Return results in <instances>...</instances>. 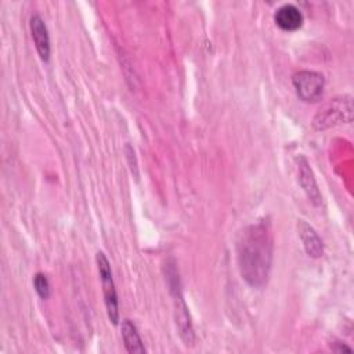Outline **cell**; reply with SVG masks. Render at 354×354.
<instances>
[{
	"instance_id": "4",
	"label": "cell",
	"mask_w": 354,
	"mask_h": 354,
	"mask_svg": "<svg viewBox=\"0 0 354 354\" xmlns=\"http://www.w3.org/2000/svg\"><path fill=\"white\" fill-rule=\"evenodd\" d=\"M95 261L101 278V285H102V293H104V301L106 307V314L109 321L116 325L119 322V303H118V295L112 278V271H111V264L106 259V256L102 252H98L95 254Z\"/></svg>"
},
{
	"instance_id": "10",
	"label": "cell",
	"mask_w": 354,
	"mask_h": 354,
	"mask_svg": "<svg viewBox=\"0 0 354 354\" xmlns=\"http://www.w3.org/2000/svg\"><path fill=\"white\" fill-rule=\"evenodd\" d=\"M120 332H122V339H123L127 353H130V354H144L145 353L142 339H141L136 325L130 319L126 318L122 321Z\"/></svg>"
},
{
	"instance_id": "2",
	"label": "cell",
	"mask_w": 354,
	"mask_h": 354,
	"mask_svg": "<svg viewBox=\"0 0 354 354\" xmlns=\"http://www.w3.org/2000/svg\"><path fill=\"white\" fill-rule=\"evenodd\" d=\"M353 120V100L350 95L336 97L326 102L313 119V126L317 130H326L329 127L350 123Z\"/></svg>"
},
{
	"instance_id": "9",
	"label": "cell",
	"mask_w": 354,
	"mask_h": 354,
	"mask_svg": "<svg viewBox=\"0 0 354 354\" xmlns=\"http://www.w3.org/2000/svg\"><path fill=\"white\" fill-rule=\"evenodd\" d=\"M297 232L303 242V248L310 257H321L324 254V242L315 230L304 220L297 221Z\"/></svg>"
},
{
	"instance_id": "6",
	"label": "cell",
	"mask_w": 354,
	"mask_h": 354,
	"mask_svg": "<svg viewBox=\"0 0 354 354\" xmlns=\"http://www.w3.org/2000/svg\"><path fill=\"white\" fill-rule=\"evenodd\" d=\"M29 28H30V35L40 59L47 62L50 59L51 48H50L48 30L43 18L39 14H33L29 19Z\"/></svg>"
},
{
	"instance_id": "1",
	"label": "cell",
	"mask_w": 354,
	"mask_h": 354,
	"mask_svg": "<svg viewBox=\"0 0 354 354\" xmlns=\"http://www.w3.org/2000/svg\"><path fill=\"white\" fill-rule=\"evenodd\" d=\"M274 241L268 224L260 221L242 230L236 242L238 268L242 279L253 286L263 288L271 272Z\"/></svg>"
},
{
	"instance_id": "5",
	"label": "cell",
	"mask_w": 354,
	"mask_h": 354,
	"mask_svg": "<svg viewBox=\"0 0 354 354\" xmlns=\"http://www.w3.org/2000/svg\"><path fill=\"white\" fill-rule=\"evenodd\" d=\"M297 97L304 102H317L322 98L325 88L324 75L315 71H299L292 76Z\"/></svg>"
},
{
	"instance_id": "11",
	"label": "cell",
	"mask_w": 354,
	"mask_h": 354,
	"mask_svg": "<svg viewBox=\"0 0 354 354\" xmlns=\"http://www.w3.org/2000/svg\"><path fill=\"white\" fill-rule=\"evenodd\" d=\"M33 286L41 299H47L50 296V282L44 274L37 272L33 277Z\"/></svg>"
},
{
	"instance_id": "8",
	"label": "cell",
	"mask_w": 354,
	"mask_h": 354,
	"mask_svg": "<svg viewBox=\"0 0 354 354\" xmlns=\"http://www.w3.org/2000/svg\"><path fill=\"white\" fill-rule=\"evenodd\" d=\"M274 21L279 29L285 32H295L303 25V14L295 4L288 3L275 11Z\"/></svg>"
},
{
	"instance_id": "7",
	"label": "cell",
	"mask_w": 354,
	"mask_h": 354,
	"mask_svg": "<svg viewBox=\"0 0 354 354\" xmlns=\"http://www.w3.org/2000/svg\"><path fill=\"white\" fill-rule=\"evenodd\" d=\"M296 160H297L299 183H300L303 191L306 192L307 198L311 201L313 205L319 206L321 202H322V196H321V192L318 189L315 177L313 174V170H311L307 159L304 156H299Z\"/></svg>"
},
{
	"instance_id": "3",
	"label": "cell",
	"mask_w": 354,
	"mask_h": 354,
	"mask_svg": "<svg viewBox=\"0 0 354 354\" xmlns=\"http://www.w3.org/2000/svg\"><path fill=\"white\" fill-rule=\"evenodd\" d=\"M167 282L170 286V292L173 296V304H174V318H176V325L178 328V333L181 340L184 342L185 346H194L195 343V333L191 322V317L188 313V307L183 299L180 285H178V278L176 275V270H169L167 271Z\"/></svg>"
}]
</instances>
